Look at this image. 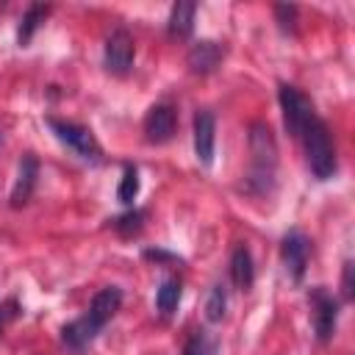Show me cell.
Segmentation results:
<instances>
[{
  "mask_svg": "<svg viewBox=\"0 0 355 355\" xmlns=\"http://www.w3.org/2000/svg\"><path fill=\"white\" fill-rule=\"evenodd\" d=\"M47 14H50V6H39V3L25 11V17H22V22H19V31H17V44H19V47H25V44L31 42V36L36 33V28L44 22Z\"/></svg>",
  "mask_w": 355,
  "mask_h": 355,
  "instance_id": "2e32d148",
  "label": "cell"
},
{
  "mask_svg": "<svg viewBox=\"0 0 355 355\" xmlns=\"http://www.w3.org/2000/svg\"><path fill=\"white\" fill-rule=\"evenodd\" d=\"M180 291H183V286H180L178 277H166V280H161V286H158V291H155V308H158L161 316H172V313L178 311Z\"/></svg>",
  "mask_w": 355,
  "mask_h": 355,
  "instance_id": "9a60e30c",
  "label": "cell"
},
{
  "mask_svg": "<svg viewBox=\"0 0 355 355\" xmlns=\"http://www.w3.org/2000/svg\"><path fill=\"white\" fill-rule=\"evenodd\" d=\"M250 166L244 172V191L252 197H269L277 178V141L266 122L250 125Z\"/></svg>",
  "mask_w": 355,
  "mask_h": 355,
  "instance_id": "6da1fadb",
  "label": "cell"
},
{
  "mask_svg": "<svg viewBox=\"0 0 355 355\" xmlns=\"http://www.w3.org/2000/svg\"><path fill=\"white\" fill-rule=\"evenodd\" d=\"M341 294H344V300H347V302L355 297V286H352V261H347V263H344V275H341Z\"/></svg>",
  "mask_w": 355,
  "mask_h": 355,
  "instance_id": "7402d4cb",
  "label": "cell"
},
{
  "mask_svg": "<svg viewBox=\"0 0 355 355\" xmlns=\"http://www.w3.org/2000/svg\"><path fill=\"white\" fill-rule=\"evenodd\" d=\"M194 17H197V3H189V0L175 3L169 11V36H178V39L191 36Z\"/></svg>",
  "mask_w": 355,
  "mask_h": 355,
  "instance_id": "5bb4252c",
  "label": "cell"
},
{
  "mask_svg": "<svg viewBox=\"0 0 355 355\" xmlns=\"http://www.w3.org/2000/svg\"><path fill=\"white\" fill-rule=\"evenodd\" d=\"M119 305H122V288H116V286L100 288V291L92 297L89 311L61 327V341H64V347H69V349H75V352H80L83 347H89V344L97 338V333L111 322V316L119 311Z\"/></svg>",
  "mask_w": 355,
  "mask_h": 355,
  "instance_id": "7a4b0ae2",
  "label": "cell"
},
{
  "mask_svg": "<svg viewBox=\"0 0 355 355\" xmlns=\"http://www.w3.org/2000/svg\"><path fill=\"white\" fill-rule=\"evenodd\" d=\"M225 58V47L222 42H214V39H200L191 44L189 55H186V64L194 75H208L219 67V61Z\"/></svg>",
  "mask_w": 355,
  "mask_h": 355,
  "instance_id": "8fae6325",
  "label": "cell"
},
{
  "mask_svg": "<svg viewBox=\"0 0 355 355\" xmlns=\"http://www.w3.org/2000/svg\"><path fill=\"white\" fill-rule=\"evenodd\" d=\"M280 258L286 263V272L300 283L305 277V269H308V258H311V239L302 233V230H288L280 241Z\"/></svg>",
  "mask_w": 355,
  "mask_h": 355,
  "instance_id": "ba28073f",
  "label": "cell"
},
{
  "mask_svg": "<svg viewBox=\"0 0 355 355\" xmlns=\"http://www.w3.org/2000/svg\"><path fill=\"white\" fill-rule=\"evenodd\" d=\"M230 280L236 288L247 291L255 280V263H252V252L247 244H236L233 255H230Z\"/></svg>",
  "mask_w": 355,
  "mask_h": 355,
  "instance_id": "4fadbf2b",
  "label": "cell"
},
{
  "mask_svg": "<svg viewBox=\"0 0 355 355\" xmlns=\"http://www.w3.org/2000/svg\"><path fill=\"white\" fill-rule=\"evenodd\" d=\"M183 355H219V341L208 330H194L183 347Z\"/></svg>",
  "mask_w": 355,
  "mask_h": 355,
  "instance_id": "e0dca14e",
  "label": "cell"
},
{
  "mask_svg": "<svg viewBox=\"0 0 355 355\" xmlns=\"http://www.w3.org/2000/svg\"><path fill=\"white\" fill-rule=\"evenodd\" d=\"M308 302H311V322H313V333L322 344H327L336 333V319H338V302L333 300V294L324 286H313L308 291Z\"/></svg>",
  "mask_w": 355,
  "mask_h": 355,
  "instance_id": "8992f818",
  "label": "cell"
},
{
  "mask_svg": "<svg viewBox=\"0 0 355 355\" xmlns=\"http://www.w3.org/2000/svg\"><path fill=\"white\" fill-rule=\"evenodd\" d=\"M277 100H280V111H283L286 130L297 139V133L316 116V108H313V103H311L308 94H302L297 86H288V83H280Z\"/></svg>",
  "mask_w": 355,
  "mask_h": 355,
  "instance_id": "5b68a950",
  "label": "cell"
},
{
  "mask_svg": "<svg viewBox=\"0 0 355 355\" xmlns=\"http://www.w3.org/2000/svg\"><path fill=\"white\" fill-rule=\"evenodd\" d=\"M275 17L283 33H294L297 31V6H275Z\"/></svg>",
  "mask_w": 355,
  "mask_h": 355,
  "instance_id": "44dd1931",
  "label": "cell"
},
{
  "mask_svg": "<svg viewBox=\"0 0 355 355\" xmlns=\"http://www.w3.org/2000/svg\"><path fill=\"white\" fill-rule=\"evenodd\" d=\"M214 144H216V119L208 108L194 114V155L202 166L214 164Z\"/></svg>",
  "mask_w": 355,
  "mask_h": 355,
  "instance_id": "30bf717a",
  "label": "cell"
},
{
  "mask_svg": "<svg viewBox=\"0 0 355 355\" xmlns=\"http://www.w3.org/2000/svg\"><path fill=\"white\" fill-rule=\"evenodd\" d=\"M36 178H39V161H36L31 153H25L22 161H19L17 183H14V189H11V205H14V208H19V205H25V202L31 200V194H33V189H36Z\"/></svg>",
  "mask_w": 355,
  "mask_h": 355,
  "instance_id": "7c38bea8",
  "label": "cell"
},
{
  "mask_svg": "<svg viewBox=\"0 0 355 355\" xmlns=\"http://www.w3.org/2000/svg\"><path fill=\"white\" fill-rule=\"evenodd\" d=\"M297 141L302 144L311 175L316 180H330L338 169V158H336V144H333L330 128L324 125V119L319 114L297 133Z\"/></svg>",
  "mask_w": 355,
  "mask_h": 355,
  "instance_id": "3957f363",
  "label": "cell"
},
{
  "mask_svg": "<svg viewBox=\"0 0 355 355\" xmlns=\"http://www.w3.org/2000/svg\"><path fill=\"white\" fill-rule=\"evenodd\" d=\"M144 258H150V261H175V255H169L164 250H147Z\"/></svg>",
  "mask_w": 355,
  "mask_h": 355,
  "instance_id": "603a6c76",
  "label": "cell"
},
{
  "mask_svg": "<svg viewBox=\"0 0 355 355\" xmlns=\"http://www.w3.org/2000/svg\"><path fill=\"white\" fill-rule=\"evenodd\" d=\"M225 313H227V291H225V286L216 283V286H211L208 300H205V319L211 324H216L225 319Z\"/></svg>",
  "mask_w": 355,
  "mask_h": 355,
  "instance_id": "ac0fdd59",
  "label": "cell"
},
{
  "mask_svg": "<svg viewBox=\"0 0 355 355\" xmlns=\"http://www.w3.org/2000/svg\"><path fill=\"white\" fill-rule=\"evenodd\" d=\"M47 125L55 133V139L64 141L83 161H92V164L103 161V147L86 125H78V122H69V119H55V116H47Z\"/></svg>",
  "mask_w": 355,
  "mask_h": 355,
  "instance_id": "277c9868",
  "label": "cell"
},
{
  "mask_svg": "<svg viewBox=\"0 0 355 355\" xmlns=\"http://www.w3.org/2000/svg\"><path fill=\"white\" fill-rule=\"evenodd\" d=\"M144 219H147V211H141V208H133V211H128V214H122V216H116V219H111V227L119 233V236H136L141 227H144Z\"/></svg>",
  "mask_w": 355,
  "mask_h": 355,
  "instance_id": "d6986e66",
  "label": "cell"
},
{
  "mask_svg": "<svg viewBox=\"0 0 355 355\" xmlns=\"http://www.w3.org/2000/svg\"><path fill=\"white\" fill-rule=\"evenodd\" d=\"M178 130V111L169 103H155L144 116V139L150 144H166Z\"/></svg>",
  "mask_w": 355,
  "mask_h": 355,
  "instance_id": "9c48e42d",
  "label": "cell"
},
{
  "mask_svg": "<svg viewBox=\"0 0 355 355\" xmlns=\"http://www.w3.org/2000/svg\"><path fill=\"white\" fill-rule=\"evenodd\" d=\"M139 194V169L133 164H125L122 169V180H119V189H116V200L122 205H130Z\"/></svg>",
  "mask_w": 355,
  "mask_h": 355,
  "instance_id": "ffe728a7",
  "label": "cell"
},
{
  "mask_svg": "<svg viewBox=\"0 0 355 355\" xmlns=\"http://www.w3.org/2000/svg\"><path fill=\"white\" fill-rule=\"evenodd\" d=\"M133 55H136V44H133V36L125 31V28H116L108 33L105 39V47H103V67L116 75V78H125L133 67Z\"/></svg>",
  "mask_w": 355,
  "mask_h": 355,
  "instance_id": "52a82bcc",
  "label": "cell"
}]
</instances>
